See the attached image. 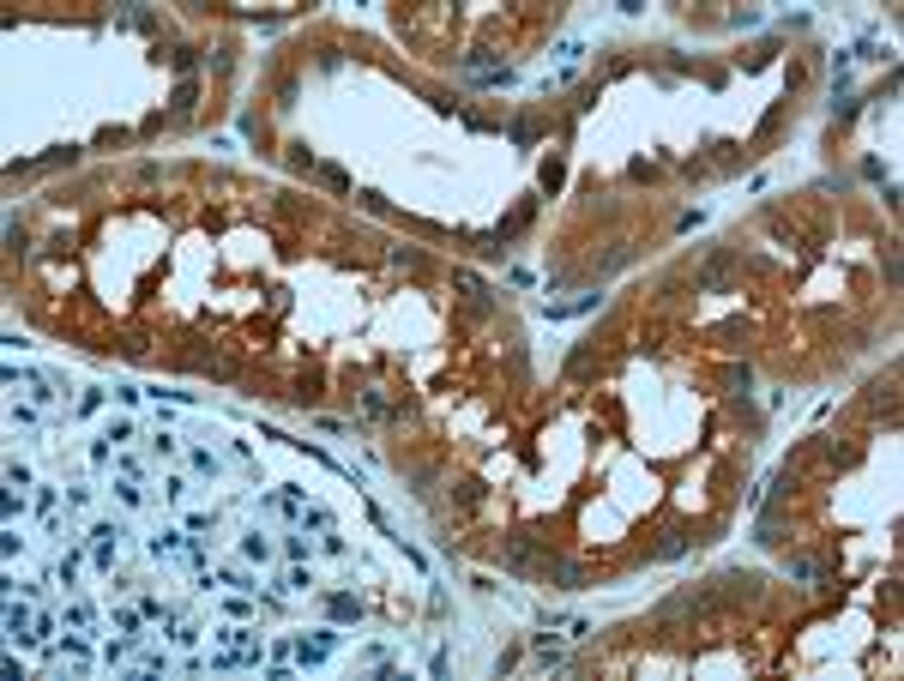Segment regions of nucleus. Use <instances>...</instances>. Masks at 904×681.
Here are the masks:
<instances>
[{
	"label": "nucleus",
	"mask_w": 904,
	"mask_h": 681,
	"mask_svg": "<svg viewBox=\"0 0 904 681\" xmlns=\"http://www.w3.org/2000/svg\"><path fill=\"white\" fill-rule=\"evenodd\" d=\"M326 609H331V621H362V603H356V597H326Z\"/></svg>",
	"instance_id": "obj_1"
},
{
	"label": "nucleus",
	"mask_w": 904,
	"mask_h": 681,
	"mask_svg": "<svg viewBox=\"0 0 904 681\" xmlns=\"http://www.w3.org/2000/svg\"><path fill=\"white\" fill-rule=\"evenodd\" d=\"M139 615H145V609H139ZM139 615H133V609H115V627H121L127 639H139Z\"/></svg>",
	"instance_id": "obj_2"
},
{
	"label": "nucleus",
	"mask_w": 904,
	"mask_h": 681,
	"mask_svg": "<svg viewBox=\"0 0 904 681\" xmlns=\"http://www.w3.org/2000/svg\"><path fill=\"white\" fill-rule=\"evenodd\" d=\"M181 543H187L181 530H163V537H151V555H163V549H181Z\"/></svg>",
	"instance_id": "obj_3"
}]
</instances>
